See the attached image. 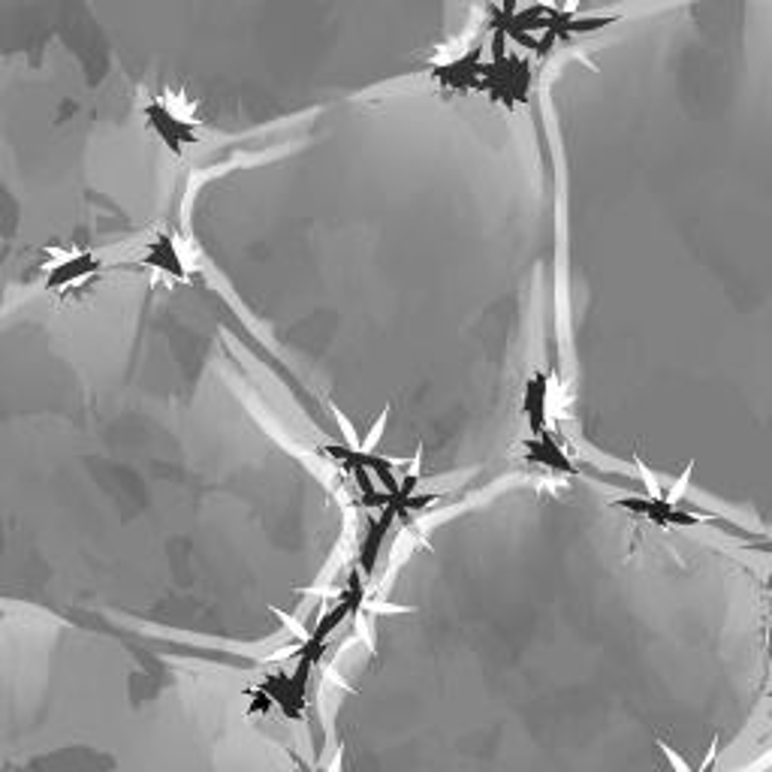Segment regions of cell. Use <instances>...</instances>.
Segmentation results:
<instances>
[{"mask_svg":"<svg viewBox=\"0 0 772 772\" xmlns=\"http://www.w3.org/2000/svg\"><path fill=\"white\" fill-rule=\"evenodd\" d=\"M139 263H142L145 269H154V271H160V275L172 278V281H190L187 266H185V257H181L178 242H175L172 233L154 235L151 242L145 245Z\"/></svg>","mask_w":772,"mask_h":772,"instance_id":"5","label":"cell"},{"mask_svg":"<svg viewBox=\"0 0 772 772\" xmlns=\"http://www.w3.org/2000/svg\"><path fill=\"white\" fill-rule=\"evenodd\" d=\"M395 519H399V510H395L390 501L383 504V513L368 522L365 531H362V537H359V555H356V567H359V573L371 579L374 571H378V561H380V552H383V543L386 537H390V531L395 525Z\"/></svg>","mask_w":772,"mask_h":772,"instance_id":"4","label":"cell"},{"mask_svg":"<svg viewBox=\"0 0 772 772\" xmlns=\"http://www.w3.org/2000/svg\"><path fill=\"white\" fill-rule=\"evenodd\" d=\"M148 124H151V130L160 136V139H163L175 154H181V151H185V145H190L193 139H197V133H193V124L175 118L172 112H169L166 106H160V103H151V106H148Z\"/></svg>","mask_w":772,"mask_h":772,"instance_id":"8","label":"cell"},{"mask_svg":"<svg viewBox=\"0 0 772 772\" xmlns=\"http://www.w3.org/2000/svg\"><path fill=\"white\" fill-rule=\"evenodd\" d=\"M525 459L531 464H543V468H549L555 474H576V464L567 459V452L558 447V440H555L549 428L525 440Z\"/></svg>","mask_w":772,"mask_h":772,"instance_id":"7","label":"cell"},{"mask_svg":"<svg viewBox=\"0 0 772 772\" xmlns=\"http://www.w3.org/2000/svg\"><path fill=\"white\" fill-rule=\"evenodd\" d=\"M522 416H525V426L531 435H540V431L549 428V374L546 371H534L525 383V392H522Z\"/></svg>","mask_w":772,"mask_h":772,"instance_id":"6","label":"cell"},{"mask_svg":"<svg viewBox=\"0 0 772 772\" xmlns=\"http://www.w3.org/2000/svg\"><path fill=\"white\" fill-rule=\"evenodd\" d=\"M329 645L311 643L305 640L296 652H293V669H281V673H269L263 682H259L257 694H254V712L278 706L283 712V718L299 721L305 715V706H308V688H311V676L314 667L320 664L323 652Z\"/></svg>","mask_w":772,"mask_h":772,"instance_id":"1","label":"cell"},{"mask_svg":"<svg viewBox=\"0 0 772 772\" xmlns=\"http://www.w3.org/2000/svg\"><path fill=\"white\" fill-rule=\"evenodd\" d=\"M612 507L637 513L661 528H697L703 522H721L712 513H706V510L697 513V510H691L685 504H676V501H669V498H657V495H628V498H619Z\"/></svg>","mask_w":772,"mask_h":772,"instance_id":"2","label":"cell"},{"mask_svg":"<svg viewBox=\"0 0 772 772\" xmlns=\"http://www.w3.org/2000/svg\"><path fill=\"white\" fill-rule=\"evenodd\" d=\"M576 6H579V0H567V4H564V13H567V16H573V13H576Z\"/></svg>","mask_w":772,"mask_h":772,"instance_id":"9","label":"cell"},{"mask_svg":"<svg viewBox=\"0 0 772 772\" xmlns=\"http://www.w3.org/2000/svg\"><path fill=\"white\" fill-rule=\"evenodd\" d=\"M103 269L97 254L90 251H76V254H66V257H58L45 266V290L49 293H61V290H70L76 283L88 281L90 275Z\"/></svg>","mask_w":772,"mask_h":772,"instance_id":"3","label":"cell"}]
</instances>
